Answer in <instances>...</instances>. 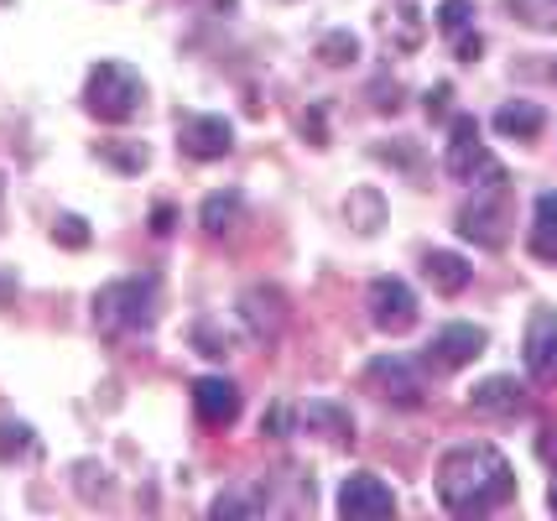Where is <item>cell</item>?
Returning <instances> with one entry per match:
<instances>
[{"mask_svg": "<svg viewBox=\"0 0 557 521\" xmlns=\"http://www.w3.org/2000/svg\"><path fill=\"white\" fill-rule=\"evenodd\" d=\"M516 496V474L495 444H459L437 459V500L448 517H485Z\"/></svg>", "mask_w": 557, "mask_h": 521, "instance_id": "obj_1", "label": "cell"}, {"mask_svg": "<svg viewBox=\"0 0 557 521\" xmlns=\"http://www.w3.org/2000/svg\"><path fill=\"white\" fill-rule=\"evenodd\" d=\"M469 183H474V194H469V203L459 209V235L480 250H500L506 246V230H510V177H506V168H500V162H485Z\"/></svg>", "mask_w": 557, "mask_h": 521, "instance_id": "obj_2", "label": "cell"}, {"mask_svg": "<svg viewBox=\"0 0 557 521\" xmlns=\"http://www.w3.org/2000/svg\"><path fill=\"white\" fill-rule=\"evenodd\" d=\"M157 298H162V282L151 272L141 276H121V282H104L95 293V323L99 334H141L146 323L157 319Z\"/></svg>", "mask_w": 557, "mask_h": 521, "instance_id": "obj_3", "label": "cell"}, {"mask_svg": "<svg viewBox=\"0 0 557 521\" xmlns=\"http://www.w3.org/2000/svg\"><path fill=\"white\" fill-rule=\"evenodd\" d=\"M141 100H146L141 74H136L131 63H121V58L95 63V74L84 84V110H89L95 121H110V125L131 121V115L141 110Z\"/></svg>", "mask_w": 557, "mask_h": 521, "instance_id": "obj_4", "label": "cell"}, {"mask_svg": "<svg viewBox=\"0 0 557 521\" xmlns=\"http://www.w3.org/2000/svg\"><path fill=\"white\" fill-rule=\"evenodd\" d=\"M364 381H370L391 407H407V412H417V407L428 401V371L417 365L412 355H375V360L364 365Z\"/></svg>", "mask_w": 557, "mask_h": 521, "instance_id": "obj_5", "label": "cell"}, {"mask_svg": "<svg viewBox=\"0 0 557 521\" xmlns=\"http://www.w3.org/2000/svg\"><path fill=\"white\" fill-rule=\"evenodd\" d=\"M364 302H370V323H375L381 334H407L417 323V313H422V308H417V293L401 276H375Z\"/></svg>", "mask_w": 557, "mask_h": 521, "instance_id": "obj_6", "label": "cell"}, {"mask_svg": "<svg viewBox=\"0 0 557 521\" xmlns=\"http://www.w3.org/2000/svg\"><path fill=\"white\" fill-rule=\"evenodd\" d=\"M235 313H240L245 334H250L261 349H271L282 339V323H287V298H282L276 287H250V293H240Z\"/></svg>", "mask_w": 557, "mask_h": 521, "instance_id": "obj_7", "label": "cell"}, {"mask_svg": "<svg viewBox=\"0 0 557 521\" xmlns=\"http://www.w3.org/2000/svg\"><path fill=\"white\" fill-rule=\"evenodd\" d=\"M339 517L344 521H364V517H396V496L381 474H349L339 485Z\"/></svg>", "mask_w": 557, "mask_h": 521, "instance_id": "obj_8", "label": "cell"}, {"mask_svg": "<svg viewBox=\"0 0 557 521\" xmlns=\"http://www.w3.org/2000/svg\"><path fill=\"white\" fill-rule=\"evenodd\" d=\"M469 412L490 422H516L527 412V386L516 375H490V381H480L469 392Z\"/></svg>", "mask_w": 557, "mask_h": 521, "instance_id": "obj_9", "label": "cell"}, {"mask_svg": "<svg viewBox=\"0 0 557 521\" xmlns=\"http://www.w3.org/2000/svg\"><path fill=\"white\" fill-rule=\"evenodd\" d=\"M177 147H183V157H194V162H219L224 151L235 147V125L224 121V115H188L183 131H177Z\"/></svg>", "mask_w": 557, "mask_h": 521, "instance_id": "obj_10", "label": "cell"}, {"mask_svg": "<svg viewBox=\"0 0 557 521\" xmlns=\"http://www.w3.org/2000/svg\"><path fill=\"white\" fill-rule=\"evenodd\" d=\"M443 162H448V177H459V183H469V177L490 162V147H485V136H480V121H474V115H459V121H454Z\"/></svg>", "mask_w": 557, "mask_h": 521, "instance_id": "obj_11", "label": "cell"}, {"mask_svg": "<svg viewBox=\"0 0 557 521\" xmlns=\"http://www.w3.org/2000/svg\"><path fill=\"white\" fill-rule=\"evenodd\" d=\"M428 355L443 371H463L474 355H485V328L480 323H443L433 334V345H428Z\"/></svg>", "mask_w": 557, "mask_h": 521, "instance_id": "obj_12", "label": "cell"}, {"mask_svg": "<svg viewBox=\"0 0 557 521\" xmlns=\"http://www.w3.org/2000/svg\"><path fill=\"white\" fill-rule=\"evenodd\" d=\"M194 412L209 422V427H230V422L240 418V386L224 381V375L194 381Z\"/></svg>", "mask_w": 557, "mask_h": 521, "instance_id": "obj_13", "label": "cell"}, {"mask_svg": "<svg viewBox=\"0 0 557 521\" xmlns=\"http://www.w3.org/2000/svg\"><path fill=\"white\" fill-rule=\"evenodd\" d=\"M527 371L536 381H553L557 375V313L553 308H536L527 323Z\"/></svg>", "mask_w": 557, "mask_h": 521, "instance_id": "obj_14", "label": "cell"}, {"mask_svg": "<svg viewBox=\"0 0 557 521\" xmlns=\"http://www.w3.org/2000/svg\"><path fill=\"white\" fill-rule=\"evenodd\" d=\"M422 276H428V287H433V293L459 298L463 287H469V261L454 256V250H428V256H422Z\"/></svg>", "mask_w": 557, "mask_h": 521, "instance_id": "obj_15", "label": "cell"}, {"mask_svg": "<svg viewBox=\"0 0 557 521\" xmlns=\"http://www.w3.org/2000/svg\"><path fill=\"white\" fill-rule=\"evenodd\" d=\"M381 32H386L391 52H417L422 48V11H417L412 0L407 5H386L381 11Z\"/></svg>", "mask_w": 557, "mask_h": 521, "instance_id": "obj_16", "label": "cell"}, {"mask_svg": "<svg viewBox=\"0 0 557 521\" xmlns=\"http://www.w3.org/2000/svg\"><path fill=\"white\" fill-rule=\"evenodd\" d=\"M235 224H240V194L235 188H219V194H209V199L198 203V230L209 240H224Z\"/></svg>", "mask_w": 557, "mask_h": 521, "instance_id": "obj_17", "label": "cell"}, {"mask_svg": "<svg viewBox=\"0 0 557 521\" xmlns=\"http://www.w3.org/2000/svg\"><path fill=\"white\" fill-rule=\"evenodd\" d=\"M527 246H532L536 261H557V194H542L532 214V230H527Z\"/></svg>", "mask_w": 557, "mask_h": 521, "instance_id": "obj_18", "label": "cell"}, {"mask_svg": "<svg viewBox=\"0 0 557 521\" xmlns=\"http://www.w3.org/2000/svg\"><path fill=\"white\" fill-rule=\"evenodd\" d=\"M495 131L510 136V141H536V136H542V110L527 100H510L495 110Z\"/></svg>", "mask_w": 557, "mask_h": 521, "instance_id": "obj_19", "label": "cell"}, {"mask_svg": "<svg viewBox=\"0 0 557 521\" xmlns=\"http://www.w3.org/2000/svg\"><path fill=\"white\" fill-rule=\"evenodd\" d=\"M344 214H349V224H355L360 235L386 230V199H381L375 188H355V194H349V203H344Z\"/></svg>", "mask_w": 557, "mask_h": 521, "instance_id": "obj_20", "label": "cell"}, {"mask_svg": "<svg viewBox=\"0 0 557 521\" xmlns=\"http://www.w3.org/2000/svg\"><path fill=\"white\" fill-rule=\"evenodd\" d=\"M308 422H313V433H323L329 444H339V448L355 444V422H349V412L334 407V401H318L313 412H308Z\"/></svg>", "mask_w": 557, "mask_h": 521, "instance_id": "obj_21", "label": "cell"}, {"mask_svg": "<svg viewBox=\"0 0 557 521\" xmlns=\"http://www.w3.org/2000/svg\"><path fill=\"white\" fill-rule=\"evenodd\" d=\"M95 157L104 168H115V173H146V162H151V151L141 141H99Z\"/></svg>", "mask_w": 557, "mask_h": 521, "instance_id": "obj_22", "label": "cell"}, {"mask_svg": "<svg viewBox=\"0 0 557 521\" xmlns=\"http://www.w3.org/2000/svg\"><path fill=\"white\" fill-rule=\"evenodd\" d=\"M318 58L329 69H349V63H360V37L355 32H323L318 37Z\"/></svg>", "mask_w": 557, "mask_h": 521, "instance_id": "obj_23", "label": "cell"}, {"mask_svg": "<svg viewBox=\"0 0 557 521\" xmlns=\"http://www.w3.org/2000/svg\"><path fill=\"white\" fill-rule=\"evenodd\" d=\"M510 16L521 26H536V32H557V0H506Z\"/></svg>", "mask_w": 557, "mask_h": 521, "instance_id": "obj_24", "label": "cell"}, {"mask_svg": "<svg viewBox=\"0 0 557 521\" xmlns=\"http://www.w3.org/2000/svg\"><path fill=\"white\" fill-rule=\"evenodd\" d=\"M437 26H443V37H469V26H474V0H443L437 5Z\"/></svg>", "mask_w": 557, "mask_h": 521, "instance_id": "obj_25", "label": "cell"}, {"mask_svg": "<svg viewBox=\"0 0 557 521\" xmlns=\"http://www.w3.org/2000/svg\"><path fill=\"white\" fill-rule=\"evenodd\" d=\"M32 438H37V433H32L26 422H0V459H5V464L26 459V454H32Z\"/></svg>", "mask_w": 557, "mask_h": 521, "instance_id": "obj_26", "label": "cell"}, {"mask_svg": "<svg viewBox=\"0 0 557 521\" xmlns=\"http://www.w3.org/2000/svg\"><path fill=\"white\" fill-rule=\"evenodd\" d=\"M261 511H267V500L256 491H224L214 500V517H261Z\"/></svg>", "mask_w": 557, "mask_h": 521, "instance_id": "obj_27", "label": "cell"}, {"mask_svg": "<svg viewBox=\"0 0 557 521\" xmlns=\"http://www.w3.org/2000/svg\"><path fill=\"white\" fill-rule=\"evenodd\" d=\"M52 240L69 250H84L89 246V224L78 220V214H58V220H52Z\"/></svg>", "mask_w": 557, "mask_h": 521, "instance_id": "obj_28", "label": "cell"}, {"mask_svg": "<svg viewBox=\"0 0 557 521\" xmlns=\"http://www.w3.org/2000/svg\"><path fill=\"white\" fill-rule=\"evenodd\" d=\"M375 157H381V162H391V168H407V173L422 162V151H417L412 141H381V147H375Z\"/></svg>", "mask_w": 557, "mask_h": 521, "instance_id": "obj_29", "label": "cell"}, {"mask_svg": "<svg viewBox=\"0 0 557 521\" xmlns=\"http://www.w3.org/2000/svg\"><path fill=\"white\" fill-rule=\"evenodd\" d=\"M292 422H297V412H292V407H271V412H267V438H287Z\"/></svg>", "mask_w": 557, "mask_h": 521, "instance_id": "obj_30", "label": "cell"}, {"mask_svg": "<svg viewBox=\"0 0 557 521\" xmlns=\"http://www.w3.org/2000/svg\"><path fill=\"white\" fill-rule=\"evenodd\" d=\"M172 224H177V209L172 203H151V235H172Z\"/></svg>", "mask_w": 557, "mask_h": 521, "instance_id": "obj_31", "label": "cell"}, {"mask_svg": "<svg viewBox=\"0 0 557 521\" xmlns=\"http://www.w3.org/2000/svg\"><path fill=\"white\" fill-rule=\"evenodd\" d=\"M370 95L381 100V104H375V110H386V115H391V110H401V95H396V84H386V78H381V84H375Z\"/></svg>", "mask_w": 557, "mask_h": 521, "instance_id": "obj_32", "label": "cell"}, {"mask_svg": "<svg viewBox=\"0 0 557 521\" xmlns=\"http://www.w3.org/2000/svg\"><path fill=\"white\" fill-rule=\"evenodd\" d=\"M443 100H448V84H433V89H428V115H433V121H443Z\"/></svg>", "mask_w": 557, "mask_h": 521, "instance_id": "obj_33", "label": "cell"}, {"mask_svg": "<svg viewBox=\"0 0 557 521\" xmlns=\"http://www.w3.org/2000/svg\"><path fill=\"white\" fill-rule=\"evenodd\" d=\"M308 136H313L318 147H323V141H329V121H318V110H313V115H308Z\"/></svg>", "mask_w": 557, "mask_h": 521, "instance_id": "obj_34", "label": "cell"}, {"mask_svg": "<svg viewBox=\"0 0 557 521\" xmlns=\"http://www.w3.org/2000/svg\"><path fill=\"white\" fill-rule=\"evenodd\" d=\"M547 506H553V511H557V480H553V491H547Z\"/></svg>", "mask_w": 557, "mask_h": 521, "instance_id": "obj_35", "label": "cell"}]
</instances>
